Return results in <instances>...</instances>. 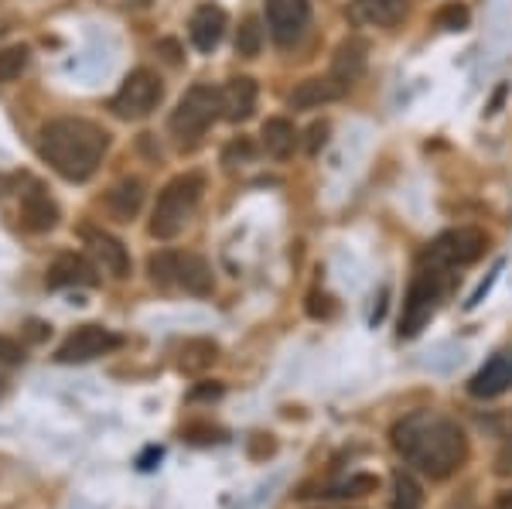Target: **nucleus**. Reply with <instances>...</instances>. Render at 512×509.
<instances>
[{"mask_svg":"<svg viewBox=\"0 0 512 509\" xmlns=\"http://www.w3.org/2000/svg\"><path fill=\"white\" fill-rule=\"evenodd\" d=\"M4 393H7V387H4V380H0V397H4Z\"/></svg>","mask_w":512,"mask_h":509,"instance_id":"obj_37","label":"nucleus"},{"mask_svg":"<svg viewBox=\"0 0 512 509\" xmlns=\"http://www.w3.org/2000/svg\"><path fill=\"white\" fill-rule=\"evenodd\" d=\"M202 192H205V175H198V171H185V175L171 178V182L164 185V192L158 195V205H154L151 236H158V240H175L181 229L188 226V219H192Z\"/></svg>","mask_w":512,"mask_h":509,"instance_id":"obj_3","label":"nucleus"},{"mask_svg":"<svg viewBox=\"0 0 512 509\" xmlns=\"http://www.w3.org/2000/svg\"><path fill=\"white\" fill-rule=\"evenodd\" d=\"M82 240H86L89 253L103 264L106 274L113 277H127L130 274V253L127 246H123L117 236H110L106 229L99 226H82Z\"/></svg>","mask_w":512,"mask_h":509,"instance_id":"obj_10","label":"nucleus"},{"mask_svg":"<svg viewBox=\"0 0 512 509\" xmlns=\"http://www.w3.org/2000/svg\"><path fill=\"white\" fill-rule=\"evenodd\" d=\"M219 359V346L209 339H188L185 346H181V356H178V366L185 369V373H202V369H209L212 363Z\"/></svg>","mask_w":512,"mask_h":509,"instance_id":"obj_22","label":"nucleus"},{"mask_svg":"<svg viewBox=\"0 0 512 509\" xmlns=\"http://www.w3.org/2000/svg\"><path fill=\"white\" fill-rule=\"evenodd\" d=\"M311 4L308 0H267V28L277 45H294L308 31Z\"/></svg>","mask_w":512,"mask_h":509,"instance_id":"obj_9","label":"nucleus"},{"mask_svg":"<svg viewBox=\"0 0 512 509\" xmlns=\"http://www.w3.org/2000/svg\"><path fill=\"white\" fill-rule=\"evenodd\" d=\"M489 509H512V492H502V496L495 499Z\"/></svg>","mask_w":512,"mask_h":509,"instance_id":"obj_35","label":"nucleus"},{"mask_svg":"<svg viewBox=\"0 0 512 509\" xmlns=\"http://www.w3.org/2000/svg\"><path fill=\"white\" fill-rule=\"evenodd\" d=\"M222 117L229 123H243L253 117L256 110V82L250 76H236L219 89Z\"/></svg>","mask_w":512,"mask_h":509,"instance_id":"obj_14","label":"nucleus"},{"mask_svg":"<svg viewBox=\"0 0 512 509\" xmlns=\"http://www.w3.org/2000/svg\"><path fill=\"white\" fill-rule=\"evenodd\" d=\"M175 284L181 287V291L198 294V298L212 294L216 277H212L209 260L198 257V253H178V257H175Z\"/></svg>","mask_w":512,"mask_h":509,"instance_id":"obj_15","label":"nucleus"},{"mask_svg":"<svg viewBox=\"0 0 512 509\" xmlns=\"http://www.w3.org/2000/svg\"><path fill=\"white\" fill-rule=\"evenodd\" d=\"M308 315H315V318H332V315H335L332 298H328V294H311V298H308Z\"/></svg>","mask_w":512,"mask_h":509,"instance_id":"obj_30","label":"nucleus"},{"mask_svg":"<svg viewBox=\"0 0 512 509\" xmlns=\"http://www.w3.org/2000/svg\"><path fill=\"white\" fill-rule=\"evenodd\" d=\"M260 137H263V151H267L270 158L284 161V158H291V154H294L297 130H294V123L287 117H270L267 123H263Z\"/></svg>","mask_w":512,"mask_h":509,"instance_id":"obj_21","label":"nucleus"},{"mask_svg":"<svg viewBox=\"0 0 512 509\" xmlns=\"http://www.w3.org/2000/svg\"><path fill=\"white\" fill-rule=\"evenodd\" d=\"M28 328H31V332H28L31 342H41L48 335V325H41V322H28Z\"/></svg>","mask_w":512,"mask_h":509,"instance_id":"obj_33","label":"nucleus"},{"mask_svg":"<svg viewBox=\"0 0 512 509\" xmlns=\"http://www.w3.org/2000/svg\"><path fill=\"white\" fill-rule=\"evenodd\" d=\"M349 18L366 28H393L407 18V0H352Z\"/></svg>","mask_w":512,"mask_h":509,"instance_id":"obj_13","label":"nucleus"},{"mask_svg":"<svg viewBox=\"0 0 512 509\" xmlns=\"http://www.w3.org/2000/svg\"><path fill=\"white\" fill-rule=\"evenodd\" d=\"M222 31H226V11L216 4H202L188 21V35L198 52H212L222 41Z\"/></svg>","mask_w":512,"mask_h":509,"instance_id":"obj_17","label":"nucleus"},{"mask_svg":"<svg viewBox=\"0 0 512 509\" xmlns=\"http://www.w3.org/2000/svg\"><path fill=\"white\" fill-rule=\"evenodd\" d=\"M512 387V352H495V356L485 363L468 383V393L472 397H499Z\"/></svg>","mask_w":512,"mask_h":509,"instance_id":"obj_11","label":"nucleus"},{"mask_svg":"<svg viewBox=\"0 0 512 509\" xmlns=\"http://www.w3.org/2000/svg\"><path fill=\"white\" fill-rule=\"evenodd\" d=\"M485 246H489V240H485L482 229H475V226L448 229V233L437 236V243L431 246V264H437V267H468L482 257Z\"/></svg>","mask_w":512,"mask_h":509,"instance_id":"obj_7","label":"nucleus"},{"mask_svg":"<svg viewBox=\"0 0 512 509\" xmlns=\"http://www.w3.org/2000/svg\"><path fill=\"white\" fill-rule=\"evenodd\" d=\"M161 96H164L161 79L154 76L151 69H134L123 79L117 96L110 100V110L117 113L120 120H144L147 113L161 103Z\"/></svg>","mask_w":512,"mask_h":509,"instance_id":"obj_6","label":"nucleus"},{"mask_svg":"<svg viewBox=\"0 0 512 509\" xmlns=\"http://www.w3.org/2000/svg\"><path fill=\"white\" fill-rule=\"evenodd\" d=\"M468 21H472V14H468L465 4H444L441 11L434 14V24L444 31H465Z\"/></svg>","mask_w":512,"mask_h":509,"instance_id":"obj_27","label":"nucleus"},{"mask_svg":"<svg viewBox=\"0 0 512 509\" xmlns=\"http://www.w3.org/2000/svg\"><path fill=\"white\" fill-rule=\"evenodd\" d=\"M338 96H345V86L342 82H335L332 76L325 79H304L294 86V93L287 96V106L291 110H318V106L338 100Z\"/></svg>","mask_w":512,"mask_h":509,"instance_id":"obj_18","label":"nucleus"},{"mask_svg":"<svg viewBox=\"0 0 512 509\" xmlns=\"http://www.w3.org/2000/svg\"><path fill=\"white\" fill-rule=\"evenodd\" d=\"M250 158H253V144L246 141V137L243 141H233L222 151V164H226V168H236L239 161H250Z\"/></svg>","mask_w":512,"mask_h":509,"instance_id":"obj_28","label":"nucleus"},{"mask_svg":"<svg viewBox=\"0 0 512 509\" xmlns=\"http://www.w3.org/2000/svg\"><path fill=\"white\" fill-rule=\"evenodd\" d=\"M366 41L362 38H349V41H342L338 45V52H335V62H332V79L335 82H342L345 89L352 86V82H359L362 79V72H366Z\"/></svg>","mask_w":512,"mask_h":509,"instance_id":"obj_19","label":"nucleus"},{"mask_svg":"<svg viewBox=\"0 0 512 509\" xmlns=\"http://www.w3.org/2000/svg\"><path fill=\"white\" fill-rule=\"evenodd\" d=\"M393 509H424V489L414 475L396 472L393 479Z\"/></svg>","mask_w":512,"mask_h":509,"instance_id":"obj_23","label":"nucleus"},{"mask_svg":"<svg viewBox=\"0 0 512 509\" xmlns=\"http://www.w3.org/2000/svg\"><path fill=\"white\" fill-rule=\"evenodd\" d=\"M328 141V123H315V127L308 130V154H318L321 147Z\"/></svg>","mask_w":512,"mask_h":509,"instance_id":"obj_31","label":"nucleus"},{"mask_svg":"<svg viewBox=\"0 0 512 509\" xmlns=\"http://www.w3.org/2000/svg\"><path fill=\"white\" fill-rule=\"evenodd\" d=\"M28 45H11V48H0V82H14L28 69Z\"/></svg>","mask_w":512,"mask_h":509,"instance_id":"obj_24","label":"nucleus"},{"mask_svg":"<svg viewBox=\"0 0 512 509\" xmlns=\"http://www.w3.org/2000/svg\"><path fill=\"white\" fill-rule=\"evenodd\" d=\"M45 284L48 287H96L99 274L86 257H79V253H62V257L48 267Z\"/></svg>","mask_w":512,"mask_h":509,"instance_id":"obj_12","label":"nucleus"},{"mask_svg":"<svg viewBox=\"0 0 512 509\" xmlns=\"http://www.w3.org/2000/svg\"><path fill=\"white\" fill-rule=\"evenodd\" d=\"M219 113H222L219 89L198 82V86H192L185 96H181V103L175 106V113H171V134H175V141L181 147H192L198 137L209 130V123L216 120Z\"/></svg>","mask_w":512,"mask_h":509,"instance_id":"obj_4","label":"nucleus"},{"mask_svg":"<svg viewBox=\"0 0 512 509\" xmlns=\"http://www.w3.org/2000/svg\"><path fill=\"white\" fill-rule=\"evenodd\" d=\"M263 48V28L256 18H246L239 24V35H236V52L243 55V59H256Z\"/></svg>","mask_w":512,"mask_h":509,"instance_id":"obj_25","label":"nucleus"},{"mask_svg":"<svg viewBox=\"0 0 512 509\" xmlns=\"http://www.w3.org/2000/svg\"><path fill=\"white\" fill-rule=\"evenodd\" d=\"M106 205H110V212L120 223H130L140 212V205H144V182H140V178H123V182L110 188Z\"/></svg>","mask_w":512,"mask_h":509,"instance_id":"obj_20","label":"nucleus"},{"mask_svg":"<svg viewBox=\"0 0 512 509\" xmlns=\"http://www.w3.org/2000/svg\"><path fill=\"white\" fill-rule=\"evenodd\" d=\"M106 147H110V134L99 123L82 117H59L41 130L38 154L65 182H86L103 164Z\"/></svg>","mask_w":512,"mask_h":509,"instance_id":"obj_2","label":"nucleus"},{"mask_svg":"<svg viewBox=\"0 0 512 509\" xmlns=\"http://www.w3.org/2000/svg\"><path fill=\"white\" fill-rule=\"evenodd\" d=\"M21 223L31 233H48L59 223V205L48 199V192L41 185H31L21 199Z\"/></svg>","mask_w":512,"mask_h":509,"instance_id":"obj_16","label":"nucleus"},{"mask_svg":"<svg viewBox=\"0 0 512 509\" xmlns=\"http://www.w3.org/2000/svg\"><path fill=\"white\" fill-rule=\"evenodd\" d=\"M123 339L117 332H110V328L103 325H79L76 332L69 335V339L62 342L59 352H55V359L59 363H89V359H99L106 356V352L120 349Z\"/></svg>","mask_w":512,"mask_h":509,"instance_id":"obj_8","label":"nucleus"},{"mask_svg":"<svg viewBox=\"0 0 512 509\" xmlns=\"http://www.w3.org/2000/svg\"><path fill=\"white\" fill-rule=\"evenodd\" d=\"M393 448L427 479H451L468 462V438L451 417L417 410L393 428Z\"/></svg>","mask_w":512,"mask_h":509,"instance_id":"obj_1","label":"nucleus"},{"mask_svg":"<svg viewBox=\"0 0 512 509\" xmlns=\"http://www.w3.org/2000/svg\"><path fill=\"white\" fill-rule=\"evenodd\" d=\"M158 52H161L164 59H168L171 65H178V62H181V48H178V41H168V38L158 41Z\"/></svg>","mask_w":512,"mask_h":509,"instance_id":"obj_32","label":"nucleus"},{"mask_svg":"<svg viewBox=\"0 0 512 509\" xmlns=\"http://www.w3.org/2000/svg\"><path fill=\"white\" fill-rule=\"evenodd\" d=\"M444 281H441V267L431 264L424 270H417V277L410 281L407 301H403V315H400V339H417L424 332V325L434 318L437 305H441Z\"/></svg>","mask_w":512,"mask_h":509,"instance_id":"obj_5","label":"nucleus"},{"mask_svg":"<svg viewBox=\"0 0 512 509\" xmlns=\"http://www.w3.org/2000/svg\"><path fill=\"white\" fill-rule=\"evenodd\" d=\"M154 458H158V462H161V448H151V451H147V455L144 458H140V469H154Z\"/></svg>","mask_w":512,"mask_h":509,"instance_id":"obj_34","label":"nucleus"},{"mask_svg":"<svg viewBox=\"0 0 512 509\" xmlns=\"http://www.w3.org/2000/svg\"><path fill=\"white\" fill-rule=\"evenodd\" d=\"M0 363H7V366L24 363V346L18 339H11V335H0Z\"/></svg>","mask_w":512,"mask_h":509,"instance_id":"obj_29","label":"nucleus"},{"mask_svg":"<svg viewBox=\"0 0 512 509\" xmlns=\"http://www.w3.org/2000/svg\"><path fill=\"white\" fill-rule=\"evenodd\" d=\"M219 393H222V387H202V390L192 393V400H198V397H219Z\"/></svg>","mask_w":512,"mask_h":509,"instance_id":"obj_36","label":"nucleus"},{"mask_svg":"<svg viewBox=\"0 0 512 509\" xmlns=\"http://www.w3.org/2000/svg\"><path fill=\"white\" fill-rule=\"evenodd\" d=\"M175 250H161L154 253L151 260H147V270H151V281L161 284V287H171L175 284Z\"/></svg>","mask_w":512,"mask_h":509,"instance_id":"obj_26","label":"nucleus"}]
</instances>
